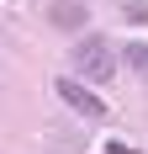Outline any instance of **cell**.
<instances>
[{
    "instance_id": "obj_1",
    "label": "cell",
    "mask_w": 148,
    "mask_h": 154,
    "mask_svg": "<svg viewBox=\"0 0 148 154\" xmlns=\"http://www.w3.org/2000/svg\"><path fill=\"white\" fill-rule=\"evenodd\" d=\"M74 69H79L90 85H111V75H117V53H111V43L90 32L85 43L74 48Z\"/></svg>"
},
{
    "instance_id": "obj_2",
    "label": "cell",
    "mask_w": 148,
    "mask_h": 154,
    "mask_svg": "<svg viewBox=\"0 0 148 154\" xmlns=\"http://www.w3.org/2000/svg\"><path fill=\"white\" fill-rule=\"evenodd\" d=\"M53 91H58L64 106H74L79 117H90V122H101V117H106V101H101L95 91H85L79 80H53Z\"/></svg>"
},
{
    "instance_id": "obj_3",
    "label": "cell",
    "mask_w": 148,
    "mask_h": 154,
    "mask_svg": "<svg viewBox=\"0 0 148 154\" xmlns=\"http://www.w3.org/2000/svg\"><path fill=\"white\" fill-rule=\"evenodd\" d=\"M53 21H58V27H85V5H69V0H58V5H53Z\"/></svg>"
},
{
    "instance_id": "obj_4",
    "label": "cell",
    "mask_w": 148,
    "mask_h": 154,
    "mask_svg": "<svg viewBox=\"0 0 148 154\" xmlns=\"http://www.w3.org/2000/svg\"><path fill=\"white\" fill-rule=\"evenodd\" d=\"M127 64H132L138 75L148 80V43H127Z\"/></svg>"
}]
</instances>
